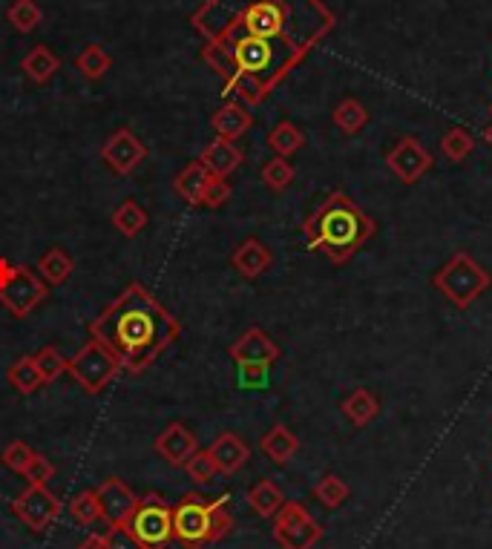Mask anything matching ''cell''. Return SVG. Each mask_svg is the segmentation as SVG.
Instances as JSON below:
<instances>
[{"label": "cell", "mask_w": 492, "mask_h": 549, "mask_svg": "<svg viewBox=\"0 0 492 549\" xmlns=\"http://www.w3.org/2000/svg\"><path fill=\"white\" fill-rule=\"evenodd\" d=\"M35 357V366L41 371V380H44V386L47 383H55L61 374H67V363L70 360H64V354L55 348V345H44L38 354H32Z\"/></svg>", "instance_id": "obj_36"}, {"label": "cell", "mask_w": 492, "mask_h": 549, "mask_svg": "<svg viewBox=\"0 0 492 549\" xmlns=\"http://www.w3.org/2000/svg\"><path fill=\"white\" fill-rule=\"evenodd\" d=\"M185 472H188L196 483H211L213 475H219V472H216V463H213L211 455H208V449H199V452L185 463Z\"/></svg>", "instance_id": "obj_38"}, {"label": "cell", "mask_w": 492, "mask_h": 549, "mask_svg": "<svg viewBox=\"0 0 492 549\" xmlns=\"http://www.w3.org/2000/svg\"><path fill=\"white\" fill-rule=\"evenodd\" d=\"M331 121L340 133L346 136H357L366 124H369V110L357 101V98H343L334 113H331Z\"/></svg>", "instance_id": "obj_26"}, {"label": "cell", "mask_w": 492, "mask_h": 549, "mask_svg": "<svg viewBox=\"0 0 492 549\" xmlns=\"http://www.w3.org/2000/svg\"><path fill=\"white\" fill-rule=\"evenodd\" d=\"M472 150H475V138H472V133L464 130V127H452V130H446L444 138H441V153H444V159H449L452 164H461Z\"/></svg>", "instance_id": "obj_33"}, {"label": "cell", "mask_w": 492, "mask_h": 549, "mask_svg": "<svg viewBox=\"0 0 492 549\" xmlns=\"http://www.w3.org/2000/svg\"><path fill=\"white\" fill-rule=\"evenodd\" d=\"M490 115H492V107H490Z\"/></svg>", "instance_id": "obj_44"}, {"label": "cell", "mask_w": 492, "mask_h": 549, "mask_svg": "<svg viewBox=\"0 0 492 549\" xmlns=\"http://www.w3.org/2000/svg\"><path fill=\"white\" fill-rule=\"evenodd\" d=\"M75 549H107V538L104 535H98V532H93V535H87L81 544Z\"/></svg>", "instance_id": "obj_42"}, {"label": "cell", "mask_w": 492, "mask_h": 549, "mask_svg": "<svg viewBox=\"0 0 492 549\" xmlns=\"http://www.w3.org/2000/svg\"><path fill=\"white\" fill-rule=\"evenodd\" d=\"M268 147L282 156V159H291L294 153H300L305 147V133L297 127V124H291V121H280L271 133H268Z\"/></svg>", "instance_id": "obj_29"}, {"label": "cell", "mask_w": 492, "mask_h": 549, "mask_svg": "<svg viewBox=\"0 0 492 549\" xmlns=\"http://www.w3.org/2000/svg\"><path fill=\"white\" fill-rule=\"evenodd\" d=\"M9 386L15 391H21V394H35V391L44 386V380H41V371L35 366V357H21V360H15L12 366H9Z\"/></svg>", "instance_id": "obj_31"}, {"label": "cell", "mask_w": 492, "mask_h": 549, "mask_svg": "<svg viewBox=\"0 0 492 549\" xmlns=\"http://www.w3.org/2000/svg\"><path fill=\"white\" fill-rule=\"evenodd\" d=\"M234 524V515L225 509V498L208 501L199 492H188L173 506V541L185 549L208 547L228 538Z\"/></svg>", "instance_id": "obj_4"}, {"label": "cell", "mask_w": 492, "mask_h": 549, "mask_svg": "<svg viewBox=\"0 0 492 549\" xmlns=\"http://www.w3.org/2000/svg\"><path fill=\"white\" fill-rule=\"evenodd\" d=\"M147 222H150V216H147V210L136 199H124L116 207V213H113V228L121 236H127V239H136L141 230L147 228Z\"/></svg>", "instance_id": "obj_27"}, {"label": "cell", "mask_w": 492, "mask_h": 549, "mask_svg": "<svg viewBox=\"0 0 492 549\" xmlns=\"http://www.w3.org/2000/svg\"><path fill=\"white\" fill-rule=\"evenodd\" d=\"M75 271V262H72V256L64 248H49L41 259H38V276L47 282L49 288H55V285H64L67 279Z\"/></svg>", "instance_id": "obj_25"}, {"label": "cell", "mask_w": 492, "mask_h": 549, "mask_svg": "<svg viewBox=\"0 0 492 549\" xmlns=\"http://www.w3.org/2000/svg\"><path fill=\"white\" fill-rule=\"evenodd\" d=\"M432 153L423 147L415 136H403L386 153V167L398 176L403 184H415L421 176H426L432 170Z\"/></svg>", "instance_id": "obj_12"}, {"label": "cell", "mask_w": 492, "mask_h": 549, "mask_svg": "<svg viewBox=\"0 0 492 549\" xmlns=\"http://www.w3.org/2000/svg\"><path fill=\"white\" fill-rule=\"evenodd\" d=\"M349 495H352L349 483L343 481V478H337V475H323V478L317 481V486H314V498L326 506V509L343 506L349 501Z\"/></svg>", "instance_id": "obj_32"}, {"label": "cell", "mask_w": 492, "mask_h": 549, "mask_svg": "<svg viewBox=\"0 0 492 549\" xmlns=\"http://www.w3.org/2000/svg\"><path fill=\"white\" fill-rule=\"evenodd\" d=\"M75 67H78V72H81L87 81H101V78L110 72V67H113V58H110V52L101 44H87L78 52Z\"/></svg>", "instance_id": "obj_28"}, {"label": "cell", "mask_w": 492, "mask_h": 549, "mask_svg": "<svg viewBox=\"0 0 492 549\" xmlns=\"http://www.w3.org/2000/svg\"><path fill=\"white\" fill-rule=\"evenodd\" d=\"M21 69H24L26 78H29L32 84H47V81H52V78L58 75L61 58H58L49 46L38 44L26 52L24 61H21Z\"/></svg>", "instance_id": "obj_22"}, {"label": "cell", "mask_w": 492, "mask_h": 549, "mask_svg": "<svg viewBox=\"0 0 492 549\" xmlns=\"http://www.w3.org/2000/svg\"><path fill=\"white\" fill-rule=\"evenodd\" d=\"M124 529L141 549H167L173 541V506L162 495L150 492L139 498V506L124 521Z\"/></svg>", "instance_id": "obj_7"}, {"label": "cell", "mask_w": 492, "mask_h": 549, "mask_svg": "<svg viewBox=\"0 0 492 549\" xmlns=\"http://www.w3.org/2000/svg\"><path fill=\"white\" fill-rule=\"evenodd\" d=\"M259 449H262L265 458L274 460V463H288L300 452V437L294 435L285 423H277L259 440Z\"/></svg>", "instance_id": "obj_20"}, {"label": "cell", "mask_w": 492, "mask_h": 549, "mask_svg": "<svg viewBox=\"0 0 492 549\" xmlns=\"http://www.w3.org/2000/svg\"><path fill=\"white\" fill-rule=\"evenodd\" d=\"M225 95L259 107L337 26L323 0H202L190 15Z\"/></svg>", "instance_id": "obj_1"}, {"label": "cell", "mask_w": 492, "mask_h": 549, "mask_svg": "<svg viewBox=\"0 0 492 549\" xmlns=\"http://www.w3.org/2000/svg\"><path fill=\"white\" fill-rule=\"evenodd\" d=\"M340 412L346 414V420H349L352 426L363 429V426H369L377 414H380V400H377L369 389H354L352 394L340 403Z\"/></svg>", "instance_id": "obj_23"}, {"label": "cell", "mask_w": 492, "mask_h": 549, "mask_svg": "<svg viewBox=\"0 0 492 549\" xmlns=\"http://www.w3.org/2000/svg\"><path fill=\"white\" fill-rule=\"evenodd\" d=\"M24 478L29 481V486H47L55 478V463L35 452V458L29 460V466H26Z\"/></svg>", "instance_id": "obj_39"}, {"label": "cell", "mask_w": 492, "mask_h": 549, "mask_svg": "<svg viewBox=\"0 0 492 549\" xmlns=\"http://www.w3.org/2000/svg\"><path fill=\"white\" fill-rule=\"evenodd\" d=\"M118 371H121L118 360L98 340L81 345V351L67 363V374L87 394H101L116 380Z\"/></svg>", "instance_id": "obj_8"}, {"label": "cell", "mask_w": 492, "mask_h": 549, "mask_svg": "<svg viewBox=\"0 0 492 549\" xmlns=\"http://www.w3.org/2000/svg\"><path fill=\"white\" fill-rule=\"evenodd\" d=\"M153 449H156V455H159L164 463H170V466H185V463L199 452V440H196V435L190 432L185 423H170L162 435L156 437Z\"/></svg>", "instance_id": "obj_15"}, {"label": "cell", "mask_w": 492, "mask_h": 549, "mask_svg": "<svg viewBox=\"0 0 492 549\" xmlns=\"http://www.w3.org/2000/svg\"><path fill=\"white\" fill-rule=\"evenodd\" d=\"M274 541L282 549H311L323 538L320 521L300 501H285L274 515Z\"/></svg>", "instance_id": "obj_9"}, {"label": "cell", "mask_w": 492, "mask_h": 549, "mask_svg": "<svg viewBox=\"0 0 492 549\" xmlns=\"http://www.w3.org/2000/svg\"><path fill=\"white\" fill-rule=\"evenodd\" d=\"M280 345L274 343L262 328H248L234 345H231V360L245 368H268L280 360Z\"/></svg>", "instance_id": "obj_13"}, {"label": "cell", "mask_w": 492, "mask_h": 549, "mask_svg": "<svg viewBox=\"0 0 492 549\" xmlns=\"http://www.w3.org/2000/svg\"><path fill=\"white\" fill-rule=\"evenodd\" d=\"M35 458V452H32V446H26L24 440H12L6 449H3V466L9 469V472H15V475H24L26 466H29V460Z\"/></svg>", "instance_id": "obj_37"}, {"label": "cell", "mask_w": 492, "mask_h": 549, "mask_svg": "<svg viewBox=\"0 0 492 549\" xmlns=\"http://www.w3.org/2000/svg\"><path fill=\"white\" fill-rule=\"evenodd\" d=\"M231 182L228 179H216V176H211V182H208V187H205V196H202V207H211V210H216V207H222L228 199H231Z\"/></svg>", "instance_id": "obj_40"}, {"label": "cell", "mask_w": 492, "mask_h": 549, "mask_svg": "<svg viewBox=\"0 0 492 549\" xmlns=\"http://www.w3.org/2000/svg\"><path fill=\"white\" fill-rule=\"evenodd\" d=\"M432 285L449 305H455L458 311H467L469 305L490 288L492 276L478 259H472V253L455 251L444 268L435 271Z\"/></svg>", "instance_id": "obj_5"}, {"label": "cell", "mask_w": 492, "mask_h": 549, "mask_svg": "<svg viewBox=\"0 0 492 549\" xmlns=\"http://www.w3.org/2000/svg\"><path fill=\"white\" fill-rule=\"evenodd\" d=\"M208 455L216 463V472L219 475H236L251 460V449H248V443L239 435L225 432V435H219L213 440Z\"/></svg>", "instance_id": "obj_16"}, {"label": "cell", "mask_w": 492, "mask_h": 549, "mask_svg": "<svg viewBox=\"0 0 492 549\" xmlns=\"http://www.w3.org/2000/svg\"><path fill=\"white\" fill-rule=\"evenodd\" d=\"M49 297V285L38 276V271L26 265H12L9 259H0V305L24 320L44 299Z\"/></svg>", "instance_id": "obj_6"}, {"label": "cell", "mask_w": 492, "mask_h": 549, "mask_svg": "<svg viewBox=\"0 0 492 549\" xmlns=\"http://www.w3.org/2000/svg\"><path fill=\"white\" fill-rule=\"evenodd\" d=\"M176 320L141 282H130L93 322L90 337L118 360L121 371L141 374L179 340Z\"/></svg>", "instance_id": "obj_2"}, {"label": "cell", "mask_w": 492, "mask_h": 549, "mask_svg": "<svg viewBox=\"0 0 492 549\" xmlns=\"http://www.w3.org/2000/svg\"><path fill=\"white\" fill-rule=\"evenodd\" d=\"M211 127L219 138L236 141V138H242L251 127H254V115L248 113V107L239 104V101H225V104L211 115Z\"/></svg>", "instance_id": "obj_18"}, {"label": "cell", "mask_w": 492, "mask_h": 549, "mask_svg": "<svg viewBox=\"0 0 492 549\" xmlns=\"http://www.w3.org/2000/svg\"><path fill=\"white\" fill-rule=\"evenodd\" d=\"M282 504H285V495L271 478H262L248 489V506L257 512L259 518H274Z\"/></svg>", "instance_id": "obj_24"}, {"label": "cell", "mask_w": 492, "mask_h": 549, "mask_svg": "<svg viewBox=\"0 0 492 549\" xmlns=\"http://www.w3.org/2000/svg\"><path fill=\"white\" fill-rule=\"evenodd\" d=\"M101 159L116 176H130L147 159V147L130 127H121L101 144Z\"/></svg>", "instance_id": "obj_11"}, {"label": "cell", "mask_w": 492, "mask_h": 549, "mask_svg": "<svg viewBox=\"0 0 492 549\" xmlns=\"http://www.w3.org/2000/svg\"><path fill=\"white\" fill-rule=\"evenodd\" d=\"M231 265L239 271V276H245V279H259V276L274 265V253L268 251L257 236H251V239H245V242L236 248L234 256H231Z\"/></svg>", "instance_id": "obj_19"}, {"label": "cell", "mask_w": 492, "mask_h": 549, "mask_svg": "<svg viewBox=\"0 0 492 549\" xmlns=\"http://www.w3.org/2000/svg\"><path fill=\"white\" fill-rule=\"evenodd\" d=\"M211 182V173L199 164V161H190L185 170L176 173L173 179V190L179 199H185L188 205L202 207V196H205V187Z\"/></svg>", "instance_id": "obj_21"}, {"label": "cell", "mask_w": 492, "mask_h": 549, "mask_svg": "<svg viewBox=\"0 0 492 549\" xmlns=\"http://www.w3.org/2000/svg\"><path fill=\"white\" fill-rule=\"evenodd\" d=\"M262 184L268 187V190H274V193H282V190H288L291 182H294V164L288 159H282V156H274L271 161H265V167H262Z\"/></svg>", "instance_id": "obj_34"}, {"label": "cell", "mask_w": 492, "mask_h": 549, "mask_svg": "<svg viewBox=\"0 0 492 549\" xmlns=\"http://www.w3.org/2000/svg\"><path fill=\"white\" fill-rule=\"evenodd\" d=\"M61 498L49 492V486H26L24 492L12 501L15 518L32 532H47L61 518Z\"/></svg>", "instance_id": "obj_10"}, {"label": "cell", "mask_w": 492, "mask_h": 549, "mask_svg": "<svg viewBox=\"0 0 492 549\" xmlns=\"http://www.w3.org/2000/svg\"><path fill=\"white\" fill-rule=\"evenodd\" d=\"M95 495H98L101 515H104L107 527H124V521L130 518V512L139 506V495L121 481V478L104 481L95 489Z\"/></svg>", "instance_id": "obj_14"}, {"label": "cell", "mask_w": 492, "mask_h": 549, "mask_svg": "<svg viewBox=\"0 0 492 549\" xmlns=\"http://www.w3.org/2000/svg\"><path fill=\"white\" fill-rule=\"evenodd\" d=\"M242 161H245V153L236 147L234 141H225V138H213L211 144L199 153V164L216 179H228L234 170H239Z\"/></svg>", "instance_id": "obj_17"}, {"label": "cell", "mask_w": 492, "mask_h": 549, "mask_svg": "<svg viewBox=\"0 0 492 549\" xmlns=\"http://www.w3.org/2000/svg\"><path fill=\"white\" fill-rule=\"evenodd\" d=\"M70 515L78 521V524H81V527H93V524H98V521H104L95 489H84V492H78V495L72 498Z\"/></svg>", "instance_id": "obj_35"}, {"label": "cell", "mask_w": 492, "mask_h": 549, "mask_svg": "<svg viewBox=\"0 0 492 549\" xmlns=\"http://www.w3.org/2000/svg\"><path fill=\"white\" fill-rule=\"evenodd\" d=\"M375 230V219L340 190L326 196V202L308 213L303 222L308 248L323 253L334 265H346L375 236Z\"/></svg>", "instance_id": "obj_3"}, {"label": "cell", "mask_w": 492, "mask_h": 549, "mask_svg": "<svg viewBox=\"0 0 492 549\" xmlns=\"http://www.w3.org/2000/svg\"><path fill=\"white\" fill-rule=\"evenodd\" d=\"M484 141H487V144L492 147V121L487 124V127H484Z\"/></svg>", "instance_id": "obj_43"}, {"label": "cell", "mask_w": 492, "mask_h": 549, "mask_svg": "<svg viewBox=\"0 0 492 549\" xmlns=\"http://www.w3.org/2000/svg\"><path fill=\"white\" fill-rule=\"evenodd\" d=\"M6 21L12 23L15 32L32 35V32L41 26V21H44V12H41V6H38L35 0H15V3L6 9Z\"/></svg>", "instance_id": "obj_30"}, {"label": "cell", "mask_w": 492, "mask_h": 549, "mask_svg": "<svg viewBox=\"0 0 492 549\" xmlns=\"http://www.w3.org/2000/svg\"><path fill=\"white\" fill-rule=\"evenodd\" d=\"M104 538H107V549H141L139 544L133 541V535L124 527H110V532H107Z\"/></svg>", "instance_id": "obj_41"}]
</instances>
